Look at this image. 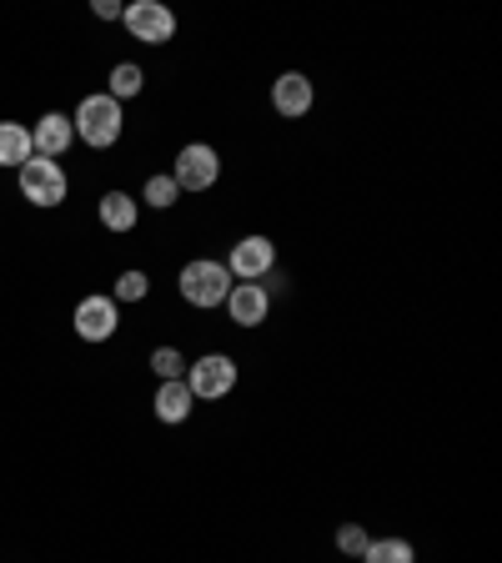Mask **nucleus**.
<instances>
[{"mask_svg":"<svg viewBox=\"0 0 502 563\" xmlns=\"http://www.w3.org/2000/svg\"><path fill=\"white\" fill-rule=\"evenodd\" d=\"M271 267H277V246H271V236H242V242L232 246V267L226 272H236L242 282H257V277H267Z\"/></svg>","mask_w":502,"mask_h":563,"instance_id":"nucleus-7","label":"nucleus"},{"mask_svg":"<svg viewBox=\"0 0 502 563\" xmlns=\"http://www.w3.org/2000/svg\"><path fill=\"white\" fill-rule=\"evenodd\" d=\"M152 367H156V377H161V383H171V377H181L187 357H181L176 347H156V352H152Z\"/></svg>","mask_w":502,"mask_h":563,"instance_id":"nucleus-18","label":"nucleus"},{"mask_svg":"<svg viewBox=\"0 0 502 563\" xmlns=\"http://www.w3.org/2000/svg\"><path fill=\"white\" fill-rule=\"evenodd\" d=\"M121 21H126V31L136 35V41H146V46H166L176 35V15L166 11L161 0H136V5L121 11Z\"/></svg>","mask_w":502,"mask_h":563,"instance_id":"nucleus-4","label":"nucleus"},{"mask_svg":"<svg viewBox=\"0 0 502 563\" xmlns=\"http://www.w3.org/2000/svg\"><path fill=\"white\" fill-rule=\"evenodd\" d=\"M70 117H60V111H51V117H41L35 121V131H31V152L35 156H60L70 146Z\"/></svg>","mask_w":502,"mask_h":563,"instance_id":"nucleus-11","label":"nucleus"},{"mask_svg":"<svg viewBox=\"0 0 502 563\" xmlns=\"http://www.w3.org/2000/svg\"><path fill=\"white\" fill-rule=\"evenodd\" d=\"M116 322H121L116 297H81V307H76V332L86 342H105L116 332Z\"/></svg>","mask_w":502,"mask_h":563,"instance_id":"nucleus-8","label":"nucleus"},{"mask_svg":"<svg viewBox=\"0 0 502 563\" xmlns=\"http://www.w3.org/2000/svg\"><path fill=\"white\" fill-rule=\"evenodd\" d=\"M141 297H146V272H121L116 302H141Z\"/></svg>","mask_w":502,"mask_h":563,"instance_id":"nucleus-19","label":"nucleus"},{"mask_svg":"<svg viewBox=\"0 0 502 563\" xmlns=\"http://www.w3.org/2000/svg\"><path fill=\"white\" fill-rule=\"evenodd\" d=\"M271 106H277L281 117H306L312 111V81H306L302 70H287L281 81H271Z\"/></svg>","mask_w":502,"mask_h":563,"instance_id":"nucleus-10","label":"nucleus"},{"mask_svg":"<svg viewBox=\"0 0 502 563\" xmlns=\"http://www.w3.org/2000/svg\"><path fill=\"white\" fill-rule=\"evenodd\" d=\"M101 222L111 227V232H131V227H136V201H131L126 191H105L101 197Z\"/></svg>","mask_w":502,"mask_h":563,"instance_id":"nucleus-14","label":"nucleus"},{"mask_svg":"<svg viewBox=\"0 0 502 563\" xmlns=\"http://www.w3.org/2000/svg\"><path fill=\"white\" fill-rule=\"evenodd\" d=\"M176 197H181V187H176L171 176H146V201H152V207H176Z\"/></svg>","mask_w":502,"mask_h":563,"instance_id":"nucleus-17","label":"nucleus"},{"mask_svg":"<svg viewBox=\"0 0 502 563\" xmlns=\"http://www.w3.org/2000/svg\"><path fill=\"white\" fill-rule=\"evenodd\" d=\"M96 15H101V21H116L121 5H116V0H96Z\"/></svg>","mask_w":502,"mask_h":563,"instance_id":"nucleus-21","label":"nucleus"},{"mask_svg":"<svg viewBox=\"0 0 502 563\" xmlns=\"http://www.w3.org/2000/svg\"><path fill=\"white\" fill-rule=\"evenodd\" d=\"M21 197L31 207H60L66 201V172H60L51 156H31L21 166Z\"/></svg>","mask_w":502,"mask_h":563,"instance_id":"nucleus-3","label":"nucleus"},{"mask_svg":"<svg viewBox=\"0 0 502 563\" xmlns=\"http://www.w3.org/2000/svg\"><path fill=\"white\" fill-rule=\"evenodd\" d=\"M191 402H197V398H191L187 377H171V383L156 387V402H152V408H156V418H161V422H187L191 418Z\"/></svg>","mask_w":502,"mask_h":563,"instance_id":"nucleus-12","label":"nucleus"},{"mask_svg":"<svg viewBox=\"0 0 502 563\" xmlns=\"http://www.w3.org/2000/svg\"><path fill=\"white\" fill-rule=\"evenodd\" d=\"M367 543H372V539H367L362 523H342V528H337V549H342V553H362Z\"/></svg>","mask_w":502,"mask_h":563,"instance_id":"nucleus-20","label":"nucleus"},{"mask_svg":"<svg viewBox=\"0 0 502 563\" xmlns=\"http://www.w3.org/2000/svg\"><path fill=\"white\" fill-rule=\"evenodd\" d=\"M216 176H222V162H216V152H211V146H201V141L181 146L176 172H171L176 187H181V191H207V187H216Z\"/></svg>","mask_w":502,"mask_h":563,"instance_id":"nucleus-5","label":"nucleus"},{"mask_svg":"<svg viewBox=\"0 0 502 563\" xmlns=\"http://www.w3.org/2000/svg\"><path fill=\"white\" fill-rule=\"evenodd\" d=\"M31 162V131L21 121H0V166H21Z\"/></svg>","mask_w":502,"mask_h":563,"instance_id":"nucleus-13","label":"nucleus"},{"mask_svg":"<svg viewBox=\"0 0 502 563\" xmlns=\"http://www.w3.org/2000/svg\"><path fill=\"white\" fill-rule=\"evenodd\" d=\"M187 387H191V398H226V393L236 387V363L232 357H222V352L197 357V363H191Z\"/></svg>","mask_w":502,"mask_h":563,"instance_id":"nucleus-6","label":"nucleus"},{"mask_svg":"<svg viewBox=\"0 0 502 563\" xmlns=\"http://www.w3.org/2000/svg\"><path fill=\"white\" fill-rule=\"evenodd\" d=\"M121 101H111L105 91H96V96H86L81 106H76V136L86 141V146H116V136H121Z\"/></svg>","mask_w":502,"mask_h":563,"instance_id":"nucleus-1","label":"nucleus"},{"mask_svg":"<svg viewBox=\"0 0 502 563\" xmlns=\"http://www.w3.org/2000/svg\"><path fill=\"white\" fill-rule=\"evenodd\" d=\"M362 559L367 563H417V559H412V543L408 539H372L362 549Z\"/></svg>","mask_w":502,"mask_h":563,"instance_id":"nucleus-15","label":"nucleus"},{"mask_svg":"<svg viewBox=\"0 0 502 563\" xmlns=\"http://www.w3.org/2000/svg\"><path fill=\"white\" fill-rule=\"evenodd\" d=\"M226 307H232V322L236 328H261L271 312V297L261 282H242V287H232L226 292Z\"/></svg>","mask_w":502,"mask_h":563,"instance_id":"nucleus-9","label":"nucleus"},{"mask_svg":"<svg viewBox=\"0 0 502 563\" xmlns=\"http://www.w3.org/2000/svg\"><path fill=\"white\" fill-rule=\"evenodd\" d=\"M226 292H232V272L222 267V262H187L181 267V297H187L191 307H222Z\"/></svg>","mask_w":502,"mask_h":563,"instance_id":"nucleus-2","label":"nucleus"},{"mask_svg":"<svg viewBox=\"0 0 502 563\" xmlns=\"http://www.w3.org/2000/svg\"><path fill=\"white\" fill-rule=\"evenodd\" d=\"M136 91H141V66H131L126 60V66L111 70V91H105L111 101H126V96H136Z\"/></svg>","mask_w":502,"mask_h":563,"instance_id":"nucleus-16","label":"nucleus"}]
</instances>
